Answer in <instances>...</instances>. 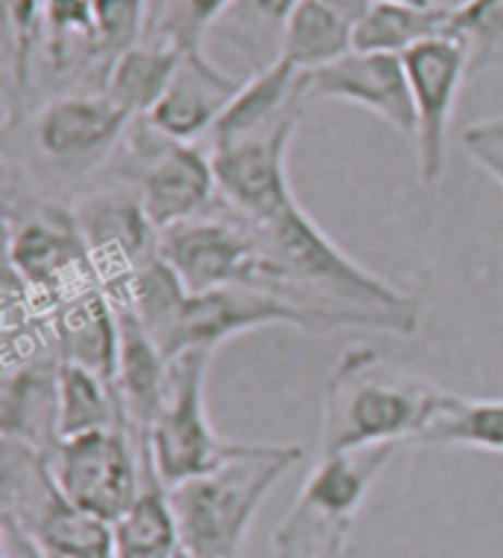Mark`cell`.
<instances>
[{
  "label": "cell",
  "instance_id": "obj_1",
  "mask_svg": "<svg viewBox=\"0 0 503 558\" xmlns=\"http://www.w3.org/2000/svg\"><path fill=\"white\" fill-rule=\"evenodd\" d=\"M248 227L260 251L248 289L289 300L319 320L321 332L348 327L392 336L418 332L421 300L350 259L298 201L268 221H248Z\"/></svg>",
  "mask_w": 503,
  "mask_h": 558
},
{
  "label": "cell",
  "instance_id": "obj_2",
  "mask_svg": "<svg viewBox=\"0 0 503 558\" xmlns=\"http://www.w3.org/2000/svg\"><path fill=\"white\" fill-rule=\"evenodd\" d=\"M451 397L454 391L392 365L374 347H348L324 388L319 456L421 441Z\"/></svg>",
  "mask_w": 503,
  "mask_h": 558
},
{
  "label": "cell",
  "instance_id": "obj_3",
  "mask_svg": "<svg viewBox=\"0 0 503 558\" xmlns=\"http://www.w3.org/2000/svg\"><path fill=\"white\" fill-rule=\"evenodd\" d=\"M300 459L298 444H242L215 471L168 488L180 547L194 558H242L256 511Z\"/></svg>",
  "mask_w": 503,
  "mask_h": 558
},
{
  "label": "cell",
  "instance_id": "obj_4",
  "mask_svg": "<svg viewBox=\"0 0 503 558\" xmlns=\"http://www.w3.org/2000/svg\"><path fill=\"white\" fill-rule=\"evenodd\" d=\"M0 514L59 558H116V526L62 494L45 452L7 438L0 452Z\"/></svg>",
  "mask_w": 503,
  "mask_h": 558
},
{
  "label": "cell",
  "instance_id": "obj_5",
  "mask_svg": "<svg viewBox=\"0 0 503 558\" xmlns=\"http://www.w3.org/2000/svg\"><path fill=\"white\" fill-rule=\"evenodd\" d=\"M209 359V350H189L168 362V388L145 447L165 488L197 480L242 450L244 441L221 438L206 414Z\"/></svg>",
  "mask_w": 503,
  "mask_h": 558
},
{
  "label": "cell",
  "instance_id": "obj_6",
  "mask_svg": "<svg viewBox=\"0 0 503 558\" xmlns=\"http://www.w3.org/2000/svg\"><path fill=\"white\" fill-rule=\"evenodd\" d=\"M124 142L121 177L139 194L156 232L204 215L218 201L209 150L159 133L147 118H136L130 124Z\"/></svg>",
  "mask_w": 503,
  "mask_h": 558
},
{
  "label": "cell",
  "instance_id": "obj_7",
  "mask_svg": "<svg viewBox=\"0 0 503 558\" xmlns=\"http://www.w3.org/2000/svg\"><path fill=\"white\" fill-rule=\"evenodd\" d=\"M74 221L86 241L97 286L112 308L130 303V289L147 259L159 253V232L130 185L100 189L74 203Z\"/></svg>",
  "mask_w": 503,
  "mask_h": 558
},
{
  "label": "cell",
  "instance_id": "obj_8",
  "mask_svg": "<svg viewBox=\"0 0 503 558\" xmlns=\"http://www.w3.org/2000/svg\"><path fill=\"white\" fill-rule=\"evenodd\" d=\"M300 116H289L260 126L253 133L209 142L218 201L244 221H268L295 203L289 185L291 138L298 133Z\"/></svg>",
  "mask_w": 503,
  "mask_h": 558
},
{
  "label": "cell",
  "instance_id": "obj_9",
  "mask_svg": "<svg viewBox=\"0 0 503 558\" xmlns=\"http://www.w3.org/2000/svg\"><path fill=\"white\" fill-rule=\"evenodd\" d=\"M59 488L74 506L116 526L136 502L145 476L142 447L124 429L65 438L48 456Z\"/></svg>",
  "mask_w": 503,
  "mask_h": 558
},
{
  "label": "cell",
  "instance_id": "obj_10",
  "mask_svg": "<svg viewBox=\"0 0 503 558\" xmlns=\"http://www.w3.org/2000/svg\"><path fill=\"white\" fill-rule=\"evenodd\" d=\"M133 121L104 92L57 95L29 118V145L48 171L83 177L116 154Z\"/></svg>",
  "mask_w": 503,
  "mask_h": 558
},
{
  "label": "cell",
  "instance_id": "obj_11",
  "mask_svg": "<svg viewBox=\"0 0 503 558\" xmlns=\"http://www.w3.org/2000/svg\"><path fill=\"white\" fill-rule=\"evenodd\" d=\"M262 327H295L303 332H321L319 320L289 300L248 286H227L204 294H185L171 327L159 338L165 359L183 356L189 350H209L227 338L244 336Z\"/></svg>",
  "mask_w": 503,
  "mask_h": 558
},
{
  "label": "cell",
  "instance_id": "obj_12",
  "mask_svg": "<svg viewBox=\"0 0 503 558\" xmlns=\"http://www.w3.org/2000/svg\"><path fill=\"white\" fill-rule=\"evenodd\" d=\"M159 256L189 294H204L227 286H251L260 251L248 221L215 201L204 215L159 232Z\"/></svg>",
  "mask_w": 503,
  "mask_h": 558
},
{
  "label": "cell",
  "instance_id": "obj_13",
  "mask_svg": "<svg viewBox=\"0 0 503 558\" xmlns=\"http://www.w3.org/2000/svg\"><path fill=\"white\" fill-rule=\"evenodd\" d=\"M412 109H416L418 177L424 185H439L447 171V135L465 77H471L468 48L456 36L424 41L404 53Z\"/></svg>",
  "mask_w": 503,
  "mask_h": 558
},
{
  "label": "cell",
  "instance_id": "obj_14",
  "mask_svg": "<svg viewBox=\"0 0 503 558\" xmlns=\"http://www.w3.org/2000/svg\"><path fill=\"white\" fill-rule=\"evenodd\" d=\"M298 88L303 104H315V100L354 104L386 121L400 135L416 138V109H412L407 68L400 57L350 50L330 65L300 71Z\"/></svg>",
  "mask_w": 503,
  "mask_h": 558
},
{
  "label": "cell",
  "instance_id": "obj_15",
  "mask_svg": "<svg viewBox=\"0 0 503 558\" xmlns=\"http://www.w3.org/2000/svg\"><path fill=\"white\" fill-rule=\"evenodd\" d=\"M242 86L244 80L221 71L206 57L204 48L185 50L175 77L159 97V104L151 109L147 121L177 142H197L204 135L209 138Z\"/></svg>",
  "mask_w": 503,
  "mask_h": 558
},
{
  "label": "cell",
  "instance_id": "obj_16",
  "mask_svg": "<svg viewBox=\"0 0 503 558\" xmlns=\"http://www.w3.org/2000/svg\"><path fill=\"white\" fill-rule=\"evenodd\" d=\"M116 315L121 341L112 386L124 412L127 433L139 447H147V435L168 388V359L130 308H116Z\"/></svg>",
  "mask_w": 503,
  "mask_h": 558
},
{
  "label": "cell",
  "instance_id": "obj_17",
  "mask_svg": "<svg viewBox=\"0 0 503 558\" xmlns=\"http://www.w3.org/2000/svg\"><path fill=\"white\" fill-rule=\"evenodd\" d=\"M62 362V359H59ZM59 362L33 359L7 365L0 395V426L7 441L27 444L33 450H57L59 438Z\"/></svg>",
  "mask_w": 503,
  "mask_h": 558
},
{
  "label": "cell",
  "instance_id": "obj_18",
  "mask_svg": "<svg viewBox=\"0 0 503 558\" xmlns=\"http://www.w3.org/2000/svg\"><path fill=\"white\" fill-rule=\"evenodd\" d=\"M397 447H368V450L333 452V456H319L312 464L310 476L300 488V506L319 511L324 518L350 520L357 518L359 506L366 502L371 485L380 473L386 471Z\"/></svg>",
  "mask_w": 503,
  "mask_h": 558
},
{
  "label": "cell",
  "instance_id": "obj_19",
  "mask_svg": "<svg viewBox=\"0 0 503 558\" xmlns=\"http://www.w3.org/2000/svg\"><path fill=\"white\" fill-rule=\"evenodd\" d=\"M454 7H416L400 0H374L354 29V50L404 57L424 41L454 36Z\"/></svg>",
  "mask_w": 503,
  "mask_h": 558
},
{
  "label": "cell",
  "instance_id": "obj_20",
  "mask_svg": "<svg viewBox=\"0 0 503 558\" xmlns=\"http://www.w3.org/2000/svg\"><path fill=\"white\" fill-rule=\"evenodd\" d=\"M183 53L185 50L168 41H142L112 62L104 77V95L124 109L127 116L147 118L175 77Z\"/></svg>",
  "mask_w": 503,
  "mask_h": 558
},
{
  "label": "cell",
  "instance_id": "obj_21",
  "mask_svg": "<svg viewBox=\"0 0 503 558\" xmlns=\"http://www.w3.org/2000/svg\"><path fill=\"white\" fill-rule=\"evenodd\" d=\"M59 438L124 429V412L116 386L95 371L74 362H59Z\"/></svg>",
  "mask_w": 503,
  "mask_h": 558
},
{
  "label": "cell",
  "instance_id": "obj_22",
  "mask_svg": "<svg viewBox=\"0 0 503 558\" xmlns=\"http://www.w3.org/2000/svg\"><path fill=\"white\" fill-rule=\"evenodd\" d=\"M300 0H232L213 33L239 50L253 74L283 57V36Z\"/></svg>",
  "mask_w": 503,
  "mask_h": 558
},
{
  "label": "cell",
  "instance_id": "obj_23",
  "mask_svg": "<svg viewBox=\"0 0 503 558\" xmlns=\"http://www.w3.org/2000/svg\"><path fill=\"white\" fill-rule=\"evenodd\" d=\"M357 24L321 0H300L283 36V59L300 71L330 65L354 50Z\"/></svg>",
  "mask_w": 503,
  "mask_h": 558
},
{
  "label": "cell",
  "instance_id": "obj_24",
  "mask_svg": "<svg viewBox=\"0 0 503 558\" xmlns=\"http://www.w3.org/2000/svg\"><path fill=\"white\" fill-rule=\"evenodd\" d=\"M421 441L503 452V400H468L454 395Z\"/></svg>",
  "mask_w": 503,
  "mask_h": 558
},
{
  "label": "cell",
  "instance_id": "obj_25",
  "mask_svg": "<svg viewBox=\"0 0 503 558\" xmlns=\"http://www.w3.org/2000/svg\"><path fill=\"white\" fill-rule=\"evenodd\" d=\"M350 520L324 518L295 502L274 530V558H350Z\"/></svg>",
  "mask_w": 503,
  "mask_h": 558
},
{
  "label": "cell",
  "instance_id": "obj_26",
  "mask_svg": "<svg viewBox=\"0 0 503 558\" xmlns=\"http://www.w3.org/2000/svg\"><path fill=\"white\" fill-rule=\"evenodd\" d=\"M95 3L97 0H41L53 68L77 65L80 59L95 65Z\"/></svg>",
  "mask_w": 503,
  "mask_h": 558
},
{
  "label": "cell",
  "instance_id": "obj_27",
  "mask_svg": "<svg viewBox=\"0 0 503 558\" xmlns=\"http://www.w3.org/2000/svg\"><path fill=\"white\" fill-rule=\"evenodd\" d=\"M454 36L468 48L471 74L503 57V0H463L451 19Z\"/></svg>",
  "mask_w": 503,
  "mask_h": 558
},
{
  "label": "cell",
  "instance_id": "obj_28",
  "mask_svg": "<svg viewBox=\"0 0 503 558\" xmlns=\"http://www.w3.org/2000/svg\"><path fill=\"white\" fill-rule=\"evenodd\" d=\"M147 19V0H97L95 3V62L104 71L118 57L142 45Z\"/></svg>",
  "mask_w": 503,
  "mask_h": 558
},
{
  "label": "cell",
  "instance_id": "obj_29",
  "mask_svg": "<svg viewBox=\"0 0 503 558\" xmlns=\"http://www.w3.org/2000/svg\"><path fill=\"white\" fill-rule=\"evenodd\" d=\"M7 10V57H10V97H7V130L15 124L21 97L27 95L29 86V59L36 48V33H39L41 0H3Z\"/></svg>",
  "mask_w": 503,
  "mask_h": 558
},
{
  "label": "cell",
  "instance_id": "obj_30",
  "mask_svg": "<svg viewBox=\"0 0 503 558\" xmlns=\"http://www.w3.org/2000/svg\"><path fill=\"white\" fill-rule=\"evenodd\" d=\"M230 7L232 0H168L165 19L156 24V39L180 50L201 48V39L215 29Z\"/></svg>",
  "mask_w": 503,
  "mask_h": 558
},
{
  "label": "cell",
  "instance_id": "obj_31",
  "mask_svg": "<svg viewBox=\"0 0 503 558\" xmlns=\"http://www.w3.org/2000/svg\"><path fill=\"white\" fill-rule=\"evenodd\" d=\"M463 147L489 177L503 180V118L480 121L463 130Z\"/></svg>",
  "mask_w": 503,
  "mask_h": 558
},
{
  "label": "cell",
  "instance_id": "obj_32",
  "mask_svg": "<svg viewBox=\"0 0 503 558\" xmlns=\"http://www.w3.org/2000/svg\"><path fill=\"white\" fill-rule=\"evenodd\" d=\"M0 558H59L48 547H41L27 530L0 514Z\"/></svg>",
  "mask_w": 503,
  "mask_h": 558
},
{
  "label": "cell",
  "instance_id": "obj_33",
  "mask_svg": "<svg viewBox=\"0 0 503 558\" xmlns=\"http://www.w3.org/2000/svg\"><path fill=\"white\" fill-rule=\"evenodd\" d=\"M321 3H327V7H333L336 12H342L345 19H350L354 24H359V19L366 15L368 7H371L374 0H321Z\"/></svg>",
  "mask_w": 503,
  "mask_h": 558
},
{
  "label": "cell",
  "instance_id": "obj_34",
  "mask_svg": "<svg viewBox=\"0 0 503 558\" xmlns=\"http://www.w3.org/2000/svg\"><path fill=\"white\" fill-rule=\"evenodd\" d=\"M400 3H416V7H433L435 0H400Z\"/></svg>",
  "mask_w": 503,
  "mask_h": 558
},
{
  "label": "cell",
  "instance_id": "obj_35",
  "mask_svg": "<svg viewBox=\"0 0 503 558\" xmlns=\"http://www.w3.org/2000/svg\"><path fill=\"white\" fill-rule=\"evenodd\" d=\"M175 558H194V556H192V553H189V549L180 547V549H177V556H175Z\"/></svg>",
  "mask_w": 503,
  "mask_h": 558
},
{
  "label": "cell",
  "instance_id": "obj_36",
  "mask_svg": "<svg viewBox=\"0 0 503 558\" xmlns=\"http://www.w3.org/2000/svg\"><path fill=\"white\" fill-rule=\"evenodd\" d=\"M494 183H498V185H501V189H503V180H494Z\"/></svg>",
  "mask_w": 503,
  "mask_h": 558
}]
</instances>
